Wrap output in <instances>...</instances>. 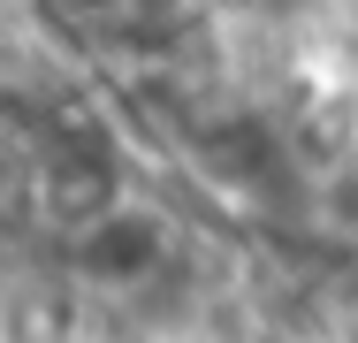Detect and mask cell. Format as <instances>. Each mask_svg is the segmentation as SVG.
Masks as SVG:
<instances>
[{
	"label": "cell",
	"instance_id": "6da1fadb",
	"mask_svg": "<svg viewBox=\"0 0 358 343\" xmlns=\"http://www.w3.org/2000/svg\"><path fill=\"white\" fill-rule=\"evenodd\" d=\"M160 252H168V237H160L152 214H92L76 260L92 274H107V282H145V274L160 267Z\"/></svg>",
	"mask_w": 358,
	"mask_h": 343
}]
</instances>
